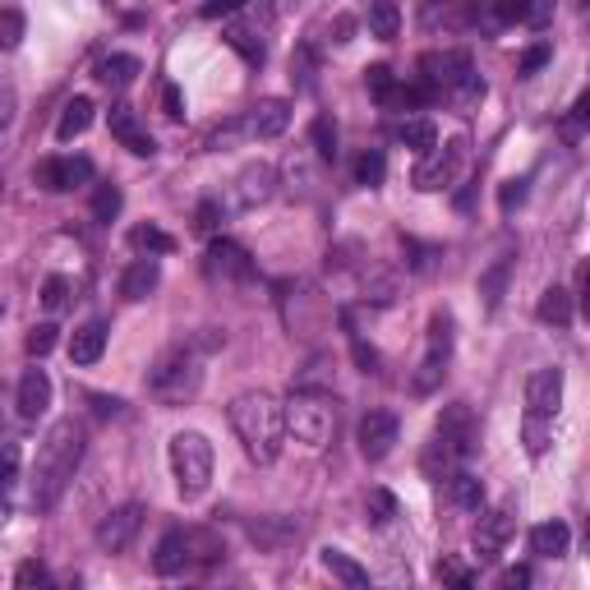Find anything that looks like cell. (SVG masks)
Here are the masks:
<instances>
[{
    "label": "cell",
    "instance_id": "6da1fadb",
    "mask_svg": "<svg viewBox=\"0 0 590 590\" xmlns=\"http://www.w3.org/2000/svg\"><path fill=\"white\" fill-rule=\"evenodd\" d=\"M84 448H88L84 420L65 416L46 429L37 461H33V507L37 512H51L65 498V490L74 484V471H79V461H84Z\"/></svg>",
    "mask_w": 590,
    "mask_h": 590
},
{
    "label": "cell",
    "instance_id": "7a4b0ae2",
    "mask_svg": "<svg viewBox=\"0 0 590 590\" xmlns=\"http://www.w3.org/2000/svg\"><path fill=\"white\" fill-rule=\"evenodd\" d=\"M230 429L245 448V457L254 466H272L281 457V443H287V416H281V401L272 393H240L230 401Z\"/></svg>",
    "mask_w": 590,
    "mask_h": 590
},
{
    "label": "cell",
    "instance_id": "3957f363",
    "mask_svg": "<svg viewBox=\"0 0 590 590\" xmlns=\"http://www.w3.org/2000/svg\"><path fill=\"white\" fill-rule=\"evenodd\" d=\"M480 443V425L471 416L466 401H452L439 410V420H433V433H429V448H425V475L433 480H448L452 471L466 466V457L475 452Z\"/></svg>",
    "mask_w": 590,
    "mask_h": 590
},
{
    "label": "cell",
    "instance_id": "277c9868",
    "mask_svg": "<svg viewBox=\"0 0 590 590\" xmlns=\"http://www.w3.org/2000/svg\"><path fill=\"white\" fill-rule=\"evenodd\" d=\"M203 393V355L199 346L181 342V346H167L158 361L148 369V397L158 406H190Z\"/></svg>",
    "mask_w": 590,
    "mask_h": 590
},
{
    "label": "cell",
    "instance_id": "5b68a950",
    "mask_svg": "<svg viewBox=\"0 0 590 590\" xmlns=\"http://www.w3.org/2000/svg\"><path fill=\"white\" fill-rule=\"evenodd\" d=\"M217 558H222V540L213 530H203V526H171L158 540V554H152V572H158V577H181V572L203 568V562H217Z\"/></svg>",
    "mask_w": 590,
    "mask_h": 590
},
{
    "label": "cell",
    "instance_id": "8992f818",
    "mask_svg": "<svg viewBox=\"0 0 590 590\" xmlns=\"http://www.w3.org/2000/svg\"><path fill=\"white\" fill-rule=\"evenodd\" d=\"M171 475L185 503H199L213 484V443L199 429H181L171 439Z\"/></svg>",
    "mask_w": 590,
    "mask_h": 590
},
{
    "label": "cell",
    "instance_id": "52a82bcc",
    "mask_svg": "<svg viewBox=\"0 0 590 590\" xmlns=\"http://www.w3.org/2000/svg\"><path fill=\"white\" fill-rule=\"evenodd\" d=\"M281 416H287V429L296 433V443L304 448H323L332 433H337V401L328 393H291V401L281 406Z\"/></svg>",
    "mask_w": 590,
    "mask_h": 590
},
{
    "label": "cell",
    "instance_id": "ba28073f",
    "mask_svg": "<svg viewBox=\"0 0 590 590\" xmlns=\"http://www.w3.org/2000/svg\"><path fill=\"white\" fill-rule=\"evenodd\" d=\"M466 158H471L466 135H457V139H448V143H433L425 158L416 162V171H410V185H416L420 194L452 190V185L461 181V171H466Z\"/></svg>",
    "mask_w": 590,
    "mask_h": 590
},
{
    "label": "cell",
    "instance_id": "9c48e42d",
    "mask_svg": "<svg viewBox=\"0 0 590 590\" xmlns=\"http://www.w3.org/2000/svg\"><path fill=\"white\" fill-rule=\"evenodd\" d=\"M448 365H452V314L439 310V314L429 319V332H425V361L416 365V378H410V388H416L420 397H429V393L443 383Z\"/></svg>",
    "mask_w": 590,
    "mask_h": 590
},
{
    "label": "cell",
    "instance_id": "30bf717a",
    "mask_svg": "<svg viewBox=\"0 0 590 590\" xmlns=\"http://www.w3.org/2000/svg\"><path fill=\"white\" fill-rule=\"evenodd\" d=\"M203 272H208L213 287L236 291V287H245V281H254V259L236 240H213L208 254H203Z\"/></svg>",
    "mask_w": 590,
    "mask_h": 590
},
{
    "label": "cell",
    "instance_id": "8fae6325",
    "mask_svg": "<svg viewBox=\"0 0 590 590\" xmlns=\"http://www.w3.org/2000/svg\"><path fill=\"white\" fill-rule=\"evenodd\" d=\"M226 46L236 51V56L245 65H264L268 56V37H264V23H259V10H236L226 19V29H222Z\"/></svg>",
    "mask_w": 590,
    "mask_h": 590
},
{
    "label": "cell",
    "instance_id": "7c38bea8",
    "mask_svg": "<svg viewBox=\"0 0 590 590\" xmlns=\"http://www.w3.org/2000/svg\"><path fill=\"white\" fill-rule=\"evenodd\" d=\"M139 526H143V503H120V507H111L107 517L97 522L93 540H97V549H107V554H125L135 545Z\"/></svg>",
    "mask_w": 590,
    "mask_h": 590
},
{
    "label": "cell",
    "instance_id": "4fadbf2b",
    "mask_svg": "<svg viewBox=\"0 0 590 590\" xmlns=\"http://www.w3.org/2000/svg\"><path fill=\"white\" fill-rule=\"evenodd\" d=\"M512 530H517V507H512V503H498L490 512H480V526H475V554H480V562H494L507 549Z\"/></svg>",
    "mask_w": 590,
    "mask_h": 590
},
{
    "label": "cell",
    "instance_id": "5bb4252c",
    "mask_svg": "<svg viewBox=\"0 0 590 590\" xmlns=\"http://www.w3.org/2000/svg\"><path fill=\"white\" fill-rule=\"evenodd\" d=\"M558 406H562V369H558V365L535 369V374L526 378V420L554 425Z\"/></svg>",
    "mask_w": 590,
    "mask_h": 590
},
{
    "label": "cell",
    "instance_id": "9a60e30c",
    "mask_svg": "<svg viewBox=\"0 0 590 590\" xmlns=\"http://www.w3.org/2000/svg\"><path fill=\"white\" fill-rule=\"evenodd\" d=\"M401 439V425L393 410H369V416H361V425H355V443H361V457L365 461H383Z\"/></svg>",
    "mask_w": 590,
    "mask_h": 590
},
{
    "label": "cell",
    "instance_id": "2e32d148",
    "mask_svg": "<svg viewBox=\"0 0 590 590\" xmlns=\"http://www.w3.org/2000/svg\"><path fill=\"white\" fill-rule=\"evenodd\" d=\"M240 125H245V139H249V143H264V139L287 135V125H291V101H287V97H264V101H254V107L240 116Z\"/></svg>",
    "mask_w": 590,
    "mask_h": 590
},
{
    "label": "cell",
    "instance_id": "e0dca14e",
    "mask_svg": "<svg viewBox=\"0 0 590 590\" xmlns=\"http://www.w3.org/2000/svg\"><path fill=\"white\" fill-rule=\"evenodd\" d=\"M33 181L46 194H65V190H79L93 181V162L88 158H46L33 167Z\"/></svg>",
    "mask_w": 590,
    "mask_h": 590
},
{
    "label": "cell",
    "instance_id": "ac0fdd59",
    "mask_svg": "<svg viewBox=\"0 0 590 590\" xmlns=\"http://www.w3.org/2000/svg\"><path fill=\"white\" fill-rule=\"evenodd\" d=\"M107 130H111V139L120 148H130L135 158H152V152H158V139L148 135V125L139 120V111L125 107V101H116V107L107 111Z\"/></svg>",
    "mask_w": 590,
    "mask_h": 590
},
{
    "label": "cell",
    "instance_id": "d6986e66",
    "mask_svg": "<svg viewBox=\"0 0 590 590\" xmlns=\"http://www.w3.org/2000/svg\"><path fill=\"white\" fill-rule=\"evenodd\" d=\"M277 194V171L268 162H254L236 175V208H259Z\"/></svg>",
    "mask_w": 590,
    "mask_h": 590
},
{
    "label": "cell",
    "instance_id": "ffe728a7",
    "mask_svg": "<svg viewBox=\"0 0 590 590\" xmlns=\"http://www.w3.org/2000/svg\"><path fill=\"white\" fill-rule=\"evenodd\" d=\"M14 406H19L23 420H42V416H46V410H51V378H46V369H37V365L23 369Z\"/></svg>",
    "mask_w": 590,
    "mask_h": 590
},
{
    "label": "cell",
    "instance_id": "44dd1931",
    "mask_svg": "<svg viewBox=\"0 0 590 590\" xmlns=\"http://www.w3.org/2000/svg\"><path fill=\"white\" fill-rule=\"evenodd\" d=\"M319 558H323V572H328L332 581H337L342 590H374L369 572H365L361 562H355V558H351L346 549H332V545H328V549H323Z\"/></svg>",
    "mask_w": 590,
    "mask_h": 590
},
{
    "label": "cell",
    "instance_id": "7402d4cb",
    "mask_svg": "<svg viewBox=\"0 0 590 590\" xmlns=\"http://www.w3.org/2000/svg\"><path fill=\"white\" fill-rule=\"evenodd\" d=\"M101 351H107V323L88 319L84 328H74V337H69V361L74 365H97Z\"/></svg>",
    "mask_w": 590,
    "mask_h": 590
},
{
    "label": "cell",
    "instance_id": "603a6c76",
    "mask_svg": "<svg viewBox=\"0 0 590 590\" xmlns=\"http://www.w3.org/2000/svg\"><path fill=\"white\" fill-rule=\"evenodd\" d=\"M158 281H162V264L158 259H135L130 268L120 272V296L125 300H148L152 291H158Z\"/></svg>",
    "mask_w": 590,
    "mask_h": 590
},
{
    "label": "cell",
    "instance_id": "cb8c5ba5",
    "mask_svg": "<svg viewBox=\"0 0 590 590\" xmlns=\"http://www.w3.org/2000/svg\"><path fill=\"white\" fill-rule=\"evenodd\" d=\"M139 69H143L139 56H130V51H111L107 61H97V79L107 88H130L139 79Z\"/></svg>",
    "mask_w": 590,
    "mask_h": 590
},
{
    "label": "cell",
    "instance_id": "d4e9b609",
    "mask_svg": "<svg viewBox=\"0 0 590 590\" xmlns=\"http://www.w3.org/2000/svg\"><path fill=\"white\" fill-rule=\"evenodd\" d=\"M530 549L535 554H540V558H562V554H568L572 549V530H568V522H540V526H535L530 530Z\"/></svg>",
    "mask_w": 590,
    "mask_h": 590
},
{
    "label": "cell",
    "instance_id": "484cf974",
    "mask_svg": "<svg viewBox=\"0 0 590 590\" xmlns=\"http://www.w3.org/2000/svg\"><path fill=\"white\" fill-rule=\"evenodd\" d=\"M93 111H97V107H93V97H69V101H65V111H61V120H56V139L69 143V139L88 135Z\"/></svg>",
    "mask_w": 590,
    "mask_h": 590
},
{
    "label": "cell",
    "instance_id": "4316f807",
    "mask_svg": "<svg viewBox=\"0 0 590 590\" xmlns=\"http://www.w3.org/2000/svg\"><path fill=\"white\" fill-rule=\"evenodd\" d=\"M448 494H452V503H457L461 512H480V507H484V484H480V475H471L466 466L448 475Z\"/></svg>",
    "mask_w": 590,
    "mask_h": 590
},
{
    "label": "cell",
    "instance_id": "83f0119b",
    "mask_svg": "<svg viewBox=\"0 0 590 590\" xmlns=\"http://www.w3.org/2000/svg\"><path fill=\"white\" fill-rule=\"evenodd\" d=\"M130 245L139 249V259H162V254L175 249V240L167 236V230H162L158 222H139V226L130 230Z\"/></svg>",
    "mask_w": 590,
    "mask_h": 590
},
{
    "label": "cell",
    "instance_id": "f1b7e54d",
    "mask_svg": "<svg viewBox=\"0 0 590 590\" xmlns=\"http://www.w3.org/2000/svg\"><path fill=\"white\" fill-rule=\"evenodd\" d=\"M535 314H540V323H554V328H572V291H562V287H549L540 296V304H535Z\"/></svg>",
    "mask_w": 590,
    "mask_h": 590
},
{
    "label": "cell",
    "instance_id": "f546056e",
    "mask_svg": "<svg viewBox=\"0 0 590 590\" xmlns=\"http://www.w3.org/2000/svg\"><path fill=\"white\" fill-rule=\"evenodd\" d=\"M507 277H512V254H503V259H494L490 272H480V296H484V310H498L503 304V291H507Z\"/></svg>",
    "mask_w": 590,
    "mask_h": 590
},
{
    "label": "cell",
    "instance_id": "4dcf8cb0",
    "mask_svg": "<svg viewBox=\"0 0 590 590\" xmlns=\"http://www.w3.org/2000/svg\"><path fill=\"white\" fill-rule=\"evenodd\" d=\"M397 139H401L406 148H416L420 158H425V152H429L433 143H439V125L425 120V116H406V120L397 125Z\"/></svg>",
    "mask_w": 590,
    "mask_h": 590
},
{
    "label": "cell",
    "instance_id": "1f68e13d",
    "mask_svg": "<svg viewBox=\"0 0 590 590\" xmlns=\"http://www.w3.org/2000/svg\"><path fill=\"white\" fill-rule=\"evenodd\" d=\"M365 23H369V33H374L378 42H393L397 29H401V10L393 6V0H378V6H369Z\"/></svg>",
    "mask_w": 590,
    "mask_h": 590
},
{
    "label": "cell",
    "instance_id": "d6a6232c",
    "mask_svg": "<svg viewBox=\"0 0 590 590\" xmlns=\"http://www.w3.org/2000/svg\"><path fill=\"white\" fill-rule=\"evenodd\" d=\"M310 148L319 152V162H337V120H332V116H314Z\"/></svg>",
    "mask_w": 590,
    "mask_h": 590
},
{
    "label": "cell",
    "instance_id": "836d02e7",
    "mask_svg": "<svg viewBox=\"0 0 590 590\" xmlns=\"http://www.w3.org/2000/svg\"><path fill=\"white\" fill-rule=\"evenodd\" d=\"M383 175H388V162H383V152H378V148H365L361 158H355V181H361L365 190H378Z\"/></svg>",
    "mask_w": 590,
    "mask_h": 590
},
{
    "label": "cell",
    "instance_id": "e575fe53",
    "mask_svg": "<svg viewBox=\"0 0 590 590\" xmlns=\"http://www.w3.org/2000/svg\"><path fill=\"white\" fill-rule=\"evenodd\" d=\"M439 581H443V590H475V577H471V568L461 558H452V554H443L439 558Z\"/></svg>",
    "mask_w": 590,
    "mask_h": 590
},
{
    "label": "cell",
    "instance_id": "d590c367",
    "mask_svg": "<svg viewBox=\"0 0 590 590\" xmlns=\"http://www.w3.org/2000/svg\"><path fill=\"white\" fill-rule=\"evenodd\" d=\"M23 33H29V19H23V10L0 6V51H14L23 42Z\"/></svg>",
    "mask_w": 590,
    "mask_h": 590
},
{
    "label": "cell",
    "instance_id": "8d00e7d4",
    "mask_svg": "<svg viewBox=\"0 0 590 590\" xmlns=\"http://www.w3.org/2000/svg\"><path fill=\"white\" fill-rule=\"evenodd\" d=\"M14 590H56V586H51V568H46L42 558L19 562V572H14Z\"/></svg>",
    "mask_w": 590,
    "mask_h": 590
},
{
    "label": "cell",
    "instance_id": "74e56055",
    "mask_svg": "<svg viewBox=\"0 0 590 590\" xmlns=\"http://www.w3.org/2000/svg\"><path fill=\"white\" fill-rule=\"evenodd\" d=\"M240 143H249L240 116H236V120H226V125H217V130H213L208 139H203V148H208V152H226V148H240Z\"/></svg>",
    "mask_w": 590,
    "mask_h": 590
},
{
    "label": "cell",
    "instance_id": "f35d334b",
    "mask_svg": "<svg viewBox=\"0 0 590 590\" xmlns=\"http://www.w3.org/2000/svg\"><path fill=\"white\" fill-rule=\"evenodd\" d=\"M365 84H369V93L383 101V107H388L393 93H397V74H393L388 65H369V69H365Z\"/></svg>",
    "mask_w": 590,
    "mask_h": 590
},
{
    "label": "cell",
    "instance_id": "ab89813d",
    "mask_svg": "<svg viewBox=\"0 0 590 590\" xmlns=\"http://www.w3.org/2000/svg\"><path fill=\"white\" fill-rule=\"evenodd\" d=\"M120 203H125V199H120L116 185H97V194H93V217H97V222H111V217L120 213Z\"/></svg>",
    "mask_w": 590,
    "mask_h": 590
},
{
    "label": "cell",
    "instance_id": "60d3db41",
    "mask_svg": "<svg viewBox=\"0 0 590 590\" xmlns=\"http://www.w3.org/2000/svg\"><path fill=\"white\" fill-rule=\"evenodd\" d=\"M365 507L374 512V526H388V522L397 517V498H393L388 490H369V498H365Z\"/></svg>",
    "mask_w": 590,
    "mask_h": 590
},
{
    "label": "cell",
    "instance_id": "b9f144b4",
    "mask_svg": "<svg viewBox=\"0 0 590 590\" xmlns=\"http://www.w3.org/2000/svg\"><path fill=\"white\" fill-rule=\"evenodd\" d=\"M42 304H46L51 314L65 310V304H69V281H65V277H46V281H42Z\"/></svg>",
    "mask_w": 590,
    "mask_h": 590
},
{
    "label": "cell",
    "instance_id": "7bdbcfd3",
    "mask_svg": "<svg viewBox=\"0 0 590 590\" xmlns=\"http://www.w3.org/2000/svg\"><path fill=\"white\" fill-rule=\"evenodd\" d=\"M19 480V448L14 443H0V494H10Z\"/></svg>",
    "mask_w": 590,
    "mask_h": 590
},
{
    "label": "cell",
    "instance_id": "ee69618b",
    "mask_svg": "<svg viewBox=\"0 0 590 590\" xmlns=\"http://www.w3.org/2000/svg\"><path fill=\"white\" fill-rule=\"evenodd\" d=\"M291 79H296L300 88H310V84H314V51H310V46H300V51H296V61H291Z\"/></svg>",
    "mask_w": 590,
    "mask_h": 590
},
{
    "label": "cell",
    "instance_id": "f6af8a7d",
    "mask_svg": "<svg viewBox=\"0 0 590 590\" xmlns=\"http://www.w3.org/2000/svg\"><path fill=\"white\" fill-rule=\"evenodd\" d=\"M222 217H226V213H222V203H217V199H208V203H199V213H194V226L203 230V236H213V230L222 226Z\"/></svg>",
    "mask_w": 590,
    "mask_h": 590
},
{
    "label": "cell",
    "instance_id": "bcb514c9",
    "mask_svg": "<svg viewBox=\"0 0 590 590\" xmlns=\"http://www.w3.org/2000/svg\"><path fill=\"white\" fill-rule=\"evenodd\" d=\"M56 323H37L33 332H29V355H46L51 346H56Z\"/></svg>",
    "mask_w": 590,
    "mask_h": 590
},
{
    "label": "cell",
    "instance_id": "7dc6e473",
    "mask_svg": "<svg viewBox=\"0 0 590 590\" xmlns=\"http://www.w3.org/2000/svg\"><path fill=\"white\" fill-rule=\"evenodd\" d=\"M545 448H549V425L545 420H526V452L540 457Z\"/></svg>",
    "mask_w": 590,
    "mask_h": 590
},
{
    "label": "cell",
    "instance_id": "c3c4849f",
    "mask_svg": "<svg viewBox=\"0 0 590 590\" xmlns=\"http://www.w3.org/2000/svg\"><path fill=\"white\" fill-rule=\"evenodd\" d=\"M581 120H586V97L572 107V116L562 120V139H568V143H581Z\"/></svg>",
    "mask_w": 590,
    "mask_h": 590
},
{
    "label": "cell",
    "instance_id": "681fc988",
    "mask_svg": "<svg viewBox=\"0 0 590 590\" xmlns=\"http://www.w3.org/2000/svg\"><path fill=\"white\" fill-rule=\"evenodd\" d=\"M14 107H19V101H14V88H10V84H0V135L10 130V120H14Z\"/></svg>",
    "mask_w": 590,
    "mask_h": 590
},
{
    "label": "cell",
    "instance_id": "f907efd6",
    "mask_svg": "<svg viewBox=\"0 0 590 590\" xmlns=\"http://www.w3.org/2000/svg\"><path fill=\"white\" fill-rule=\"evenodd\" d=\"M162 107H167L171 120H181V116H185V97H181V88H175V84L162 88Z\"/></svg>",
    "mask_w": 590,
    "mask_h": 590
},
{
    "label": "cell",
    "instance_id": "816d5d0a",
    "mask_svg": "<svg viewBox=\"0 0 590 590\" xmlns=\"http://www.w3.org/2000/svg\"><path fill=\"white\" fill-rule=\"evenodd\" d=\"M498 590H530V572L526 568H507L498 577Z\"/></svg>",
    "mask_w": 590,
    "mask_h": 590
},
{
    "label": "cell",
    "instance_id": "f5cc1de1",
    "mask_svg": "<svg viewBox=\"0 0 590 590\" xmlns=\"http://www.w3.org/2000/svg\"><path fill=\"white\" fill-rule=\"evenodd\" d=\"M545 61H549V46H545V42H540V46H530V51H526V61H522V74H535Z\"/></svg>",
    "mask_w": 590,
    "mask_h": 590
},
{
    "label": "cell",
    "instance_id": "db71d44e",
    "mask_svg": "<svg viewBox=\"0 0 590 590\" xmlns=\"http://www.w3.org/2000/svg\"><path fill=\"white\" fill-rule=\"evenodd\" d=\"M526 199V181H507L503 190V213H512V203H522Z\"/></svg>",
    "mask_w": 590,
    "mask_h": 590
},
{
    "label": "cell",
    "instance_id": "11a10c76",
    "mask_svg": "<svg viewBox=\"0 0 590 590\" xmlns=\"http://www.w3.org/2000/svg\"><path fill=\"white\" fill-rule=\"evenodd\" d=\"M332 33H337L332 42H351V33H355V19H351V14H337V19H332Z\"/></svg>",
    "mask_w": 590,
    "mask_h": 590
},
{
    "label": "cell",
    "instance_id": "9f6ffc18",
    "mask_svg": "<svg viewBox=\"0 0 590 590\" xmlns=\"http://www.w3.org/2000/svg\"><path fill=\"white\" fill-rule=\"evenodd\" d=\"M10 429V397H6V388H0V433Z\"/></svg>",
    "mask_w": 590,
    "mask_h": 590
}]
</instances>
